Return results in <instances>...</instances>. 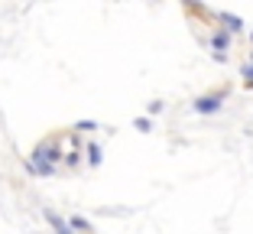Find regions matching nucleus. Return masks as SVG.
<instances>
[{"mask_svg":"<svg viewBox=\"0 0 253 234\" xmlns=\"http://www.w3.org/2000/svg\"><path fill=\"white\" fill-rule=\"evenodd\" d=\"M82 153H84V146H72V150H68L65 156H62V163H65L68 169H75L78 163H82Z\"/></svg>","mask_w":253,"mask_h":234,"instance_id":"8","label":"nucleus"},{"mask_svg":"<svg viewBox=\"0 0 253 234\" xmlns=\"http://www.w3.org/2000/svg\"><path fill=\"white\" fill-rule=\"evenodd\" d=\"M250 43H253V33H250Z\"/></svg>","mask_w":253,"mask_h":234,"instance_id":"14","label":"nucleus"},{"mask_svg":"<svg viewBox=\"0 0 253 234\" xmlns=\"http://www.w3.org/2000/svg\"><path fill=\"white\" fill-rule=\"evenodd\" d=\"M217 23H221V30L224 33H231V36H240L244 33V20H240L237 13H227V10H221V13H214Z\"/></svg>","mask_w":253,"mask_h":234,"instance_id":"4","label":"nucleus"},{"mask_svg":"<svg viewBox=\"0 0 253 234\" xmlns=\"http://www.w3.org/2000/svg\"><path fill=\"white\" fill-rule=\"evenodd\" d=\"M68 130H75V134H91V130H97V121H75Z\"/></svg>","mask_w":253,"mask_h":234,"instance_id":"10","label":"nucleus"},{"mask_svg":"<svg viewBox=\"0 0 253 234\" xmlns=\"http://www.w3.org/2000/svg\"><path fill=\"white\" fill-rule=\"evenodd\" d=\"M133 127L140 130V134H153V117H146V114H140V117H133Z\"/></svg>","mask_w":253,"mask_h":234,"instance_id":"9","label":"nucleus"},{"mask_svg":"<svg viewBox=\"0 0 253 234\" xmlns=\"http://www.w3.org/2000/svg\"><path fill=\"white\" fill-rule=\"evenodd\" d=\"M42 218L49 221V228H52L55 234H72V228H68V221L62 218L59 212H52V208H42Z\"/></svg>","mask_w":253,"mask_h":234,"instance_id":"5","label":"nucleus"},{"mask_svg":"<svg viewBox=\"0 0 253 234\" xmlns=\"http://www.w3.org/2000/svg\"><path fill=\"white\" fill-rule=\"evenodd\" d=\"M84 159H88V166H101V163H104V146L88 140V143H84Z\"/></svg>","mask_w":253,"mask_h":234,"instance_id":"6","label":"nucleus"},{"mask_svg":"<svg viewBox=\"0 0 253 234\" xmlns=\"http://www.w3.org/2000/svg\"><path fill=\"white\" fill-rule=\"evenodd\" d=\"M240 78H244L247 88H253V62H247V65L240 68Z\"/></svg>","mask_w":253,"mask_h":234,"instance_id":"11","label":"nucleus"},{"mask_svg":"<svg viewBox=\"0 0 253 234\" xmlns=\"http://www.w3.org/2000/svg\"><path fill=\"white\" fill-rule=\"evenodd\" d=\"M250 62H253V49H250Z\"/></svg>","mask_w":253,"mask_h":234,"instance_id":"13","label":"nucleus"},{"mask_svg":"<svg viewBox=\"0 0 253 234\" xmlns=\"http://www.w3.org/2000/svg\"><path fill=\"white\" fill-rule=\"evenodd\" d=\"M68 228H72V234L78 231V234H94V225H91L88 218H82V215H72L68 218Z\"/></svg>","mask_w":253,"mask_h":234,"instance_id":"7","label":"nucleus"},{"mask_svg":"<svg viewBox=\"0 0 253 234\" xmlns=\"http://www.w3.org/2000/svg\"><path fill=\"white\" fill-rule=\"evenodd\" d=\"M163 101H149V104H146V117H156V114H163Z\"/></svg>","mask_w":253,"mask_h":234,"instance_id":"12","label":"nucleus"},{"mask_svg":"<svg viewBox=\"0 0 253 234\" xmlns=\"http://www.w3.org/2000/svg\"><path fill=\"white\" fill-rule=\"evenodd\" d=\"M227 94H231V85H221L217 91L198 94V98L192 101V111H195V114H217V111L224 107V101H227Z\"/></svg>","mask_w":253,"mask_h":234,"instance_id":"2","label":"nucleus"},{"mask_svg":"<svg viewBox=\"0 0 253 234\" xmlns=\"http://www.w3.org/2000/svg\"><path fill=\"white\" fill-rule=\"evenodd\" d=\"M234 36L231 33H224V30H214L208 36V46H211V55H214V62H227V49H231Z\"/></svg>","mask_w":253,"mask_h":234,"instance_id":"3","label":"nucleus"},{"mask_svg":"<svg viewBox=\"0 0 253 234\" xmlns=\"http://www.w3.org/2000/svg\"><path fill=\"white\" fill-rule=\"evenodd\" d=\"M62 156H65V153H62V134H55V137H45L26 159H30L33 166H59Z\"/></svg>","mask_w":253,"mask_h":234,"instance_id":"1","label":"nucleus"}]
</instances>
